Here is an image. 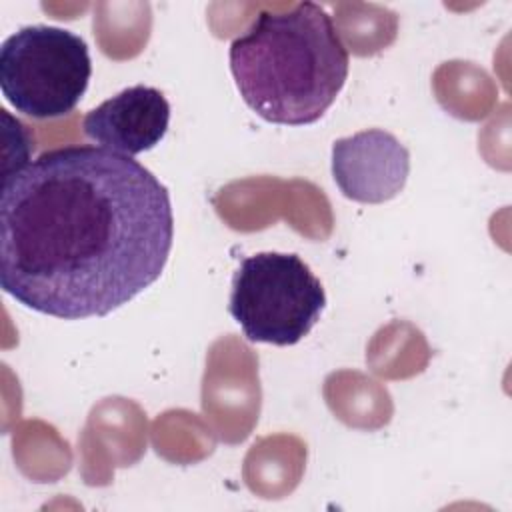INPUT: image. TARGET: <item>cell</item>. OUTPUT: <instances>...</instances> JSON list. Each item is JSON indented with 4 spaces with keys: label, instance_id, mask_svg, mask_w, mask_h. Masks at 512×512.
Instances as JSON below:
<instances>
[{
    "label": "cell",
    "instance_id": "cell-2",
    "mask_svg": "<svg viewBox=\"0 0 512 512\" xmlns=\"http://www.w3.org/2000/svg\"><path fill=\"white\" fill-rule=\"evenodd\" d=\"M230 72L246 106L282 126L318 122L348 78V50L314 2L260 12L230 44Z\"/></svg>",
    "mask_w": 512,
    "mask_h": 512
},
{
    "label": "cell",
    "instance_id": "cell-6",
    "mask_svg": "<svg viewBox=\"0 0 512 512\" xmlns=\"http://www.w3.org/2000/svg\"><path fill=\"white\" fill-rule=\"evenodd\" d=\"M170 124V104L152 86L136 84L92 108L82 120V132L96 146L136 156L152 150Z\"/></svg>",
    "mask_w": 512,
    "mask_h": 512
},
{
    "label": "cell",
    "instance_id": "cell-5",
    "mask_svg": "<svg viewBox=\"0 0 512 512\" xmlns=\"http://www.w3.org/2000/svg\"><path fill=\"white\" fill-rule=\"evenodd\" d=\"M410 172V152L400 140L368 128L332 144V178L340 192L362 204H382L402 192Z\"/></svg>",
    "mask_w": 512,
    "mask_h": 512
},
{
    "label": "cell",
    "instance_id": "cell-1",
    "mask_svg": "<svg viewBox=\"0 0 512 512\" xmlns=\"http://www.w3.org/2000/svg\"><path fill=\"white\" fill-rule=\"evenodd\" d=\"M172 242L168 188L132 156L62 146L2 178L0 286L40 314H110L160 278Z\"/></svg>",
    "mask_w": 512,
    "mask_h": 512
},
{
    "label": "cell",
    "instance_id": "cell-3",
    "mask_svg": "<svg viewBox=\"0 0 512 512\" xmlns=\"http://www.w3.org/2000/svg\"><path fill=\"white\" fill-rule=\"evenodd\" d=\"M324 306L322 282L292 252H256L232 276L228 310L250 342L292 346L308 336Z\"/></svg>",
    "mask_w": 512,
    "mask_h": 512
},
{
    "label": "cell",
    "instance_id": "cell-4",
    "mask_svg": "<svg viewBox=\"0 0 512 512\" xmlns=\"http://www.w3.org/2000/svg\"><path fill=\"white\" fill-rule=\"evenodd\" d=\"M90 76L86 40L66 28L24 26L2 42V96L28 118L50 120L70 114L82 100Z\"/></svg>",
    "mask_w": 512,
    "mask_h": 512
}]
</instances>
